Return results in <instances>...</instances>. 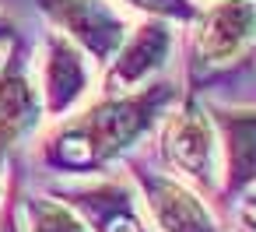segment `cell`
<instances>
[{
    "instance_id": "1",
    "label": "cell",
    "mask_w": 256,
    "mask_h": 232,
    "mask_svg": "<svg viewBox=\"0 0 256 232\" xmlns=\"http://www.w3.org/2000/svg\"><path fill=\"white\" fill-rule=\"evenodd\" d=\"M182 95V78H158L126 95H92L81 109L36 141V162L64 179H88L112 172L126 155L140 151L162 116Z\"/></svg>"
},
{
    "instance_id": "2",
    "label": "cell",
    "mask_w": 256,
    "mask_h": 232,
    "mask_svg": "<svg viewBox=\"0 0 256 232\" xmlns=\"http://www.w3.org/2000/svg\"><path fill=\"white\" fill-rule=\"evenodd\" d=\"M151 137H154L151 158L165 172H172L176 179L190 183L207 200H221L224 158H221L218 123H214L210 102L204 95L182 88V95L162 116V123L154 127Z\"/></svg>"
},
{
    "instance_id": "3",
    "label": "cell",
    "mask_w": 256,
    "mask_h": 232,
    "mask_svg": "<svg viewBox=\"0 0 256 232\" xmlns=\"http://www.w3.org/2000/svg\"><path fill=\"white\" fill-rule=\"evenodd\" d=\"M182 85L204 81L256 53V0H210L182 25Z\"/></svg>"
},
{
    "instance_id": "4",
    "label": "cell",
    "mask_w": 256,
    "mask_h": 232,
    "mask_svg": "<svg viewBox=\"0 0 256 232\" xmlns=\"http://www.w3.org/2000/svg\"><path fill=\"white\" fill-rule=\"evenodd\" d=\"M123 172L137 186L140 207L154 232H228V225L214 214L210 200L196 193L190 183L165 172L151 155L144 151L126 155Z\"/></svg>"
},
{
    "instance_id": "5",
    "label": "cell",
    "mask_w": 256,
    "mask_h": 232,
    "mask_svg": "<svg viewBox=\"0 0 256 232\" xmlns=\"http://www.w3.org/2000/svg\"><path fill=\"white\" fill-rule=\"evenodd\" d=\"M53 197L67 200L81 221L88 225V232H154L137 186L130 183L126 172H102V176H88V179H60L46 186Z\"/></svg>"
},
{
    "instance_id": "6",
    "label": "cell",
    "mask_w": 256,
    "mask_h": 232,
    "mask_svg": "<svg viewBox=\"0 0 256 232\" xmlns=\"http://www.w3.org/2000/svg\"><path fill=\"white\" fill-rule=\"evenodd\" d=\"M179 57V29L154 18H137L112 60L98 74V95H126L168 74Z\"/></svg>"
},
{
    "instance_id": "7",
    "label": "cell",
    "mask_w": 256,
    "mask_h": 232,
    "mask_svg": "<svg viewBox=\"0 0 256 232\" xmlns=\"http://www.w3.org/2000/svg\"><path fill=\"white\" fill-rule=\"evenodd\" d=\"M36 11L50 22L53 32L67 36L98 71L112 60V53L134 29L130 11H123L116 0H36Z\"/></svg>"
},
{
    "instance_id": "8",
    "label": "cell",
    "mask_w": 256,
    "mask_h": 232,
    "mask_svg": "<svg viewBox=\"0 0 256 232\" xmlns=\"http://www.w3.org/2000/svg\"><path fill=\"white\" fill-rule=\"evenodd\" d=\"M46 123L42 95L22 36L0 53V165H8Z\"/></svg>"
},
{
    "instance_id": "9",
    "label": "cell",
    "mask_w": 256,
    "mask_h": 232,
    "mask_svg": "<svg viewBox=\"0 0 256 232\" xmlns=\"http://www.w3.org/2000/svg\"><path fill=\"white\" fill-rule=\"evenodd\" d=\"M98 67L60 32L46 29L39 39V60H36V85L42 95L46 120H64L74 109H81L95 88H98Z\"/></svg>"
},
{
    "instance_id": "10",
    "label": "cell",
    "mask_w": 256,
    "mask_h": 232,
    "mask_svg": "<svg viewBox=\"0 0 256 232\" xmlns=\"http://www.w3.org/2000/svg\"><path fill=\"white\" fill-rule=\"evenodd\" d=\"M218 137H221V200H238L256 186V106H221L210 102Z\"/></svg>"
},
{
    "instance_id": "11",
    "label": "cell",
    "mask_w": 256,
    "mask_h": 232,
    "mask_svg": "<svg viewBox=\"0 0 256 232\" xmlns=\"http://www.w3.org/2000/svg\"><path fill=\"white\" fill-rule=\"evenodd\" d=\"M14 190H18V214L25 232H88L81 214L67 200L53 197L50 190H22L18 179Z\"/></svg>"
},
{
    "instance_id": "12",
    "label": "cell",
    "mask_w": 256,
    "mask_h": 232,
    "mask_svg": "<svg viewBox=\"0 0 256 232\" xmlns=\"http://www.w3.org/2000/svg\"><path fill=\"white\" fill-rule=\"evenodd\" d=\"M123 4V11L137 15V18H154V22H168L176 29L190 25V18L196 15V0H116Z\"/></svg>"
},
{
    "instance_id": "13",
    "label": "cell",
    "mask_w": 256,
    "mask_h": 232,
    "mask_svg": "<svg viewBox=\"0 0 256 232\" xmlns=\"http://www.w3.org/2000/svg\"><path fill=\"white\" fill-rule=\"evenodd\" d=\"M0 232H25L22 228V214H18V190L14 179H8V197L0 204Z\"/></svg>"
},
{
    "instance_id": "14",
    "label": "cell",
    "mask_w": 256,
    "mask_h": 232,
    "mask_svg": "<svg viewBox=\"0 0 256 232\" xmlns=\"http://www.w3.org/2000/svg\"><path fill=\"white\" fill-rule=\"evenodd\" d=\"M232 232H256V214L235 207V214H232Z\"/></svg>"
},
{
    "instance_id": "15",
    "label": "cell",
    "mask_w": 256,
    "mask_h": 232,
    "mask_svg": "<svg viewBox=\"0 0 256 232\" xmlns=\"http://www.w3.org/2000/svg\"><path fill=\"white\" fill-rule=\"evenodd\" d=\"M18 39V25H14V18L0 8V46H8V43H14Z\"/></svg>"
},
{
    "instance_id": "16",
    "label": "cell",
    "mask_w": 256,
    "mask_h": 232,
    "mask_svg": "<svg viewBox=\"0 0 256 232\" xmlns=\"http://www.w3.org/2000/svg\"><path fill=\"white\" fill-rule=\"evenodd\" d=\"M235 207H242V211H252V214H256V186H249V190L235 200Z\"/></svg>"
},
{
    "instance_id": "17",
    "label": "cell",
    "mask_w": 256,
    "mask_h": 232,
    "mask_svg": "<svg viewBox=\"0 0 256 232\" xmlns=\"http://www.w3.org/2000/svg\"><path fill=\"white\" fill-rule=\"evenodd\" d=\"M4 197H8V172L0 165V204H4Z\"/></svg>"
},
{
    "instance_id": "18",
    "label": "cell",
    "mask_w": 256,
    "mask_h": 232,
    "mask_svg": "<svg viewBox=\"0 0 256 232\" xmlns=\"http://www.w3.org/2000/svg\"><path fill=\"white\" fill-rule=\"evenodd\" d=\"M0 53H4V50H0Z\"/></svg>"
}]
</instances>
